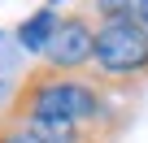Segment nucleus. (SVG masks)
<instances>
[{"label": "nucleus", "mask_w": 148, "mask_h": 143, "mask_svg": "<svg viewBox=\"0 0 148 143\" xmlns=\"http://www.w3.org/2000/svg\"><path fill=\"white\" fill-rule=\"evenodd\" d=\"M144 0H79V9L83 13H96L100 22H126L139 13Z\"/></svg>", "instance_id": "obj_5"}, {"label": "nucleus", "mask_w": 148, "mask_h": 143, "mask_svg": "<svg viewBox=\"0 0 148 143\" xmlns=\"http://www.w3.org/2000/svg\"><path fill=\"white\" fill-rule=\"evenodd\" d=\"M57 9L52 5H44V9H35L22 26H18V43L26 48V52H35V56H44V48H48V39H52V30H57Z\"/></svg>", "instance_id": "obj_4"}, {"label": "nucleus", "mask_w": 148, "mask_h": 143, "mask_svg": "<svg viewBox=\"0 0 148 143\" xmlns=\"http://www.w3.org/2000/svg\"><path fill=\"white\" fill-rule=\"evenodd\" d=\"M87 78L100 83L105 91H131L148 83V30L135 18L96 26V61Z\"/></svg>", "instance_id": "obj_2"}, {"label": "nucleus", "mask_w": 148, "mask_h": 143, "mask_svg": "<svg viewBox=\"0 0 148 143\" xmlns=\"http://www.w3.org/2000/svg\"><path fill=\"white\" fill-rule=\"evenodd\" d=\"M96 61V26L87 22L83 9L74 13H61L57 18V30L44 48V65L61 69V74H87Z\"/></svg>", "instance_id": "obj_3"}, {"label": "nucleus", "mask_w": 148, "mask_h": 143, "mask_svg": "<svg viewBox=\"0 0 148 143\" xmlns=\"http://www.w3.org/2000/svg\"><path fill=\"white\" fill-rule=\"evenodd\" d=\"M0 121L22 126V121H83V126H100L109 134L122 130V117L109 104V91L100 83H92L87 74H61L52 65H35L26 69V78L18 83V91L9 96Z\"/></svg>", "instance_id": "obj_1"}, {"label": "nucleus", "mask_w": 148, "mask_h": 143, "mask_svg": "<svg viewBox=\"0 0 148 143\" xmlns=\"http://www.w3.org/2000/svg\"><path fill=\"white\" fill-rule=\"evenodd\" d=\"M135 22H139V26L148 30V0H144V5H139V13H135Z\"/></svg>", "instance_id": "obj_7"}, {"label": "nucleus", "mask_w": 148, "mask_h": 143, "mask_svg": "<svg viewBox=\"0 0 148 143\" xmlns=\"http://www.w3.org/2000/svg\"><path fill=\"white\" fill-rule=\"evenodd\" d=\"M0 143H35L22 126H9V121H0Z\"/></svg>", "instance_id": "obj_6"}]
</instances>
